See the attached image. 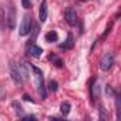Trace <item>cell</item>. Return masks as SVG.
Wrapping results in <instances>:
<instances>
[{
  "instance_id": "1",
  "label": "cell",
  "mask_w": 121,
  "mask_h": 121,
  "mask_svg": "<svg viewBox=\"0 0 121 121\" xmlns=\"http://www.w3.org/2000/svg\"><path fill=\"white\" fill-rule=\"evenodd\" d=\"M9 69H10V76L16 84H23L27 80L29 73H27V67L24 66V63H20V61L16 63L12 60L9 64Z\"/></svg>"
},
{
  "instance_id": "2",
  "label": "cell",
  "mask_w": 121,
  "mask_h": 121,
  "mask_svg": "<svg viewBox=\"0 0 121 121\" xmlns=\"http://www.w3.org/2000/svg\"><path fill=\"white\" fill-rule=\"evenodd\" d=\"M30 69H31L33 73H34V80H36V86H37V91H39L40 97H41L43 100L47 98V93H46V87H44V77H43L41 70H39V69L34 67V66H30Z\"/></svg>"
},
{
  "instance_id": "3",
  "label": "cell",
  "mask_w": 121,
  "mask_h": 121,
  "mask_svg": "<svg viewBox=\"0 0 121 121\" xmlns=\"http://www.w3.org/2000/svg\"><path fill=\"white\" fill-rule=\"evenodd\" d=\"M31 24H33V22H31V16H29V14H24L23 16V20H22V24H20V29H19V34L20 36H27L31 30Z\"/></svg>"
},
{
  "instance_id": "4",
  "label": "cell",
  "mask_w": 121,
  "mask_h": 121,
  "mask_svg": "<svg viewBox=\"0 0 121 121\" xmlns=\"http://www.w3.org/2000/svg\"><path fill=\"white\" fill-rule=\"evenodd\" d=\"M112 64H114V54L111 51H108V53H105L103 56L101 63H100V67H101V70L107 71V70H110L112 67Z\"/></svg>"
},
{
  "instance_id": "5",
  "label": "cell",
  "mask_w": 121,
  "mask_h": 121,
  "mask_svg": "<svg viewBox=\"0 0 121 121\" xmlns=\"http://www.w3.org/2000/svg\"><path fill=\"white\" fill-rule=\"evenodd\" d=\"M64 19L66 22L70 24V26H76L77 22H78V17H77V13L73 7H67L66 9V13H64Z\"/></svg>"
},
{
  "instance_id": "6",
  "label": "cell",
  "mask_w": 121,
  "mask_h": 121,
  "mask_svg": "<svg viewBox=\"0 0 121 121\" xmlns=\"http://www.w3.org/2000/svg\"><path fill=\"white\" fill-rule=\"evenodd\" d=\"M27 51H29L30 56H33V57H36V58H39V57L43 54V48L39 47V46H36L34 43H30V44L27 46Z\"/></svg>"
},
{
  "instance_id": "7",
  "label": "cell",
  "mask_w": 121,
  "mask_h": 121,
  "mask_svg": "<svg viewBox=\"0 0 121 121\" xmlns=\"http://www.w3.org/2000/svg\"><path fill=\"white\" fill-rule=\"evenodd\" d=\"M39 19H40L41 23H44L47 20V0H43L41 2L40 10H39Z\"/></svg>"
},
{
  "instance_id": "8",
  "label": "cell",
  "mask_w": 121,
  "mask_h": 121,
  "mask_svg": "<svg viewBox=\"0 0 121 121\" xmlns=\"http://www.w3.org/2000/svg\"><path fill=\"white\" fill-rule=\"evenodd\" d=\"M98 95H100V86L97 84L95 80H93V83H91V98H93V101H94Z\"/></svg>"
},
{
  "instance_id": "9",
  "label": "cell",
  "mask_w": 121,
  "mask_h": 121,
  "mask_svg": "<svg viewBox=\"0 0 121 121\" xmlns=\"http://www.w3.org/2000/svg\"><path fill=\"white\" fill-rule=\"evenodd\" d=\"M73 44H74V41H73V36H71V34H69V36H67L66 43L60 46V48H61V50H69V48H71V47H73Z\"/></svg>"
},
{
  "instance_id": "10",
  "label": "cell",
  "mask_w": 121,
  "mask_h": 121,
  "mask_svg": "<svg viewBox=\"0 0 121 121\" xmlns=\"http://www.w3.org/2000/svg\"><path fill=\"white\" fill-rule=\"evenodd\" d=\"M7 22H9V27H10V29H13V27H14V9H13V7H10V9H9Z\"/></svg>"
},
{
  "instance_id": "11",
  "label": "cell",
  "mask_w": 121,
  "mask_h": 121,
  "mask_svg": "<svg viewBox=\"0 0 121 121\" xmlns=\"http://www.w3.org/2000/svg\"><path fill=\"white\" fill-rule=\"evenodd\" d=\"M58 40V34H57V31H48L47 34H46V41H48V43H53V41H57Z\"/></svg>"
},
{
  "instance_id": "12",
  "label": "cell",
  "mask_w": 121,
  "mask_h": 121,
  "mask_svg": "<svg viewBox=\"0 0 121 121\" xmlns=\"http://www.w3.org/2000/svg\"><path fill=\"white\" fill-rule=\"evenodd\" d=\"M60 110H61V114L63 115H69L70 114V110H71V105H70V103H63L61 104V107H60Z\"/></svg>"
},
{
  "instance_id": "13",
  "label": "cell",
  "mask_w": 121,
  "mask_h": 121,
  "mask_svg": "<svg viewBox=\"0 0 121 121\" xmlns=\"http://www.w3.org/2000/svg\"><path fill=\"white\" fill-rule=\"evenodd\" d=\"M48 58L51 60V61H54V63H56V66H57V67H61V66H63V61H61V60H60V58H58L57 56L51 54V56H50Z\"/></svg>"
},
{
  "instance_id": "14",
  "label": "cell",
  "mask_w": 121,
  "mask_h": 121,
  "mask_svg": "<svg viewBox=\"0 0 121 121\" xmlns=\"http://www.w3.org/2000/svg\"><path fill=\"white\" fill-rule=\"evenodd\" d=\"M48 90L53 91V93H56V91H57V81H53V80H51V81L48 83Z\"/></svg>"
},
{
  "instance_id": "15",
  "label": "cell",
  "mask_w": 121,
  "mask_h": 121,
  "mask_svg": "<svg viewBox=\"0 0 121 121\" xmlns=\"http://www.w3.org/2000/svg\"><path fill=\"white\" fill-rule=\"evenodd\" d=\"M13 107L16 108V114H23V108H22V105L19 104V103H13Z\"/></svg>"
},
{
  "instance_id": "16",
  "label": "cell",
  "mask_w": 121,
  "mask_h": 121,
  "mask_svg": "<svg viewBox=\"0 0 121 121\" xmlns=\"http://www.w3.org/2000/svg\"><path fill=\"white\" fill-rule=\"evenodd\" d=\"M22 3H23V7H24V9H30V7H31L30 0H22Z\"/></svg>"
},
{
  "instance_id": "17",
  "label": "cell",
  "mask_w": 121,
  "mask_h": 121,
  "mask_svg": "<svg viewBox=\"0 0 121 121\" xmlns=\"http://www.w3.org/2000/svg\"><path fill=\"white\" fill-rule=\"evenodd\" d=\"M23 118H24V120H34L36 117H34V115H26V117H23Z\"/></svg>"
}]
</instances>
